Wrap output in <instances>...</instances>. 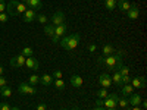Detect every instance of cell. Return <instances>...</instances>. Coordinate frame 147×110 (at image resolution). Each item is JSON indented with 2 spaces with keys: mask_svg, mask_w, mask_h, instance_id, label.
<instances>
[{
  "mask_svg": "<svg viewBox=\"0 0 147 110\" xmlns=\"http://www.w3.org/2000/svg\"><path fill=\"white\" fill-rule=\"evenodd\" d=\"M96 104H97V107H103V100H102V99H97Z\"/></svg>",
  "mask_w": 147,
  "mask_h": 110,
  "instance_id": "39",
  "label": "cell"
},
{
  "mask_svg": "<svg viewBox=\"0 0 147 110\" xmlns=\"http://www.w3.org/2000/svg\"><path fill=\"white\" fill-rule=\"evenodd\" d=\"M0 94H2V97H10L12 95V88L7 87V85H5V87L0 88Z\"/></svg>",
  "mask_w": 147,
  "mask_h": 110,
  "instance_id": "23",
  "label": "cell"
},
{
  "mask_svg": "<svg viewBox=\"0 0 147 110\" xmlns=\"http://www.w3.org/2000/svg\"><path fill=\"white\" fill-rule=\"evenodd\" d=\"M38 82H40V76L38 75H31L28 78V84H31V85H35V84H38Z\"/></svg>",
  "mask_w": 147,
  "mask_h": 110,
  "instance_id": "29",
  "label": "cell"
},
{
  "mask_svg": "<svg viewBox=\"0 0 147 110\" xmlns=\"http://www.w3.org/2000/svg\"><path fill=\"white\" fill-rule=\"evenodd\" d=\"M94 110H106V109H105V107H96Z\"/></svg>",
  "mask_w": 147,
  "mask_h": 110,
  "instance_id": "43",
  "label": "cell"
},
{
  "mask_svg": "<svg viewBox=\"0 0 147 110\" xmlns=\"http://www.w3.org/2000/svg\"><path fill=\"white\" fill-rule=\"evenodd\" d=\"M66 31H68V23H66V22L62 23V25L55 27V34H53V37H52V41H53V43H57V41L60 40V37H63V35L66 34Z\"/></svg>",
  "mask_w": 147,
  "mask_h": 110,
  "instance_id": "5",
  "label": "cell"
},
{
  "mask_svg": "<svg viewBox=\"0 0 147 110\" xmlns=\"http://www.w3.org/2000/svg\"><path fill=\"white\" fill-rule=\"evenodd\" d=\"M116 6L122 13H127L128 9L131 7V3L128 2V0H116Z\"/></svg>",
  "mask_w": 147,
  "mask_h": 110,
  "instance_id": "15",
  "label": "cell"
},
{
  "mask_svg": "<svg viewBox=\"0 0 147 110\" xmlns=\"http://www.w3.org/2000/svg\"><path fill=\"white\" fill-rule=\"evenodd\" d=\"M7 19H9V15L6 13V12H3V13H0V22H2V23L7 22Z\"/></svg>",
  "mask_w": 147,
  "mask_h": 110,
  "instance_id": "32",
  "label": "cell"
},
{
  "mask_svg": "<svg viewBox=\"0 0 147 110\" xmlns=\"http://www.w3.org/2000/svg\"><path fill=\"white\" fill-rule=\"evenodd\" d=\"M107 95H109V88H100L99 91H97V97L102 99V100H105Z\"/></svg>",
  "mask_w": 147,
  "mask_h": 110,
  "instance_id": "25",
  "label": "cell"
},
{
  "mask_svg": "<svg viewBox=\"0 0 147 110\" xmlns=\"http://www.w3.org/2000/svg\"><path fill=\"white\" fill-rule=\"evenodd\" d=\"M0 110H10V106H9V103H6V101L0 103Z\"/></svg>",
  "mask_w": 147,
  "mask_h": 110,
  "instance_id": "33",
  "label": "cell"
},
{
  "mask_svg": "<svg viewBox=\"0 0 147 110\" xmlns=\"http://www.w3.org/2000/svg\"><path fill=\"white\" fill-rule=\"evenodd\" d=\"M10 110H19V107H16V106H13V107H10Z\"/></svg>",
  "mask_w": 147,
  "mask_h": 110,
  "instance_id": "42",
  "label": "cell"
},
{
  "mask_svg": "<svg viewBox=\"0 0 147 110\" xmlns=\"http://www.w3.org/2000/svg\"><path fill=\"white\" fill-rule=\"evenodd\" d=\"M37 110H47V107H46V104H44V103H41V104L37 106Z\"/></svg>",
  "mask_w": 147,
  "mask_h": 110,
  "instance_id": "38",
  "label": "cell"
},
{
  "mask_svg": "<svg viewBox=\"0 0 147 110\" xmlns=\"http://www.w3.org/2000/svg\"><path fill=\"white\" fill-rule=\"evenodd\" d=\"M25 68H27V69H31V70H37V69L40 68L38 60L34 59L32 56H31V57H27V59H25Z\"/></svg>",
  "mask_w": 147,
  "mask_h": 110,
  "instance_id": "13",
  "label": "cell"
},
{
  "mask_svg": "<svg viewBox=\"0 0 147 110\" xmlns=\"http://www.w3.org/2000/svg\"><path fill=\"white\" fill-rule=\"evenodd\" d=\"M35 18H37V12L32 10V9H27V10L22 13V21L25 22V23H30V22L35 21Z\"/></svg>",
  "mask_w": 147,
  "mask_h": 110,
  "instance_id": "10",
  "label": "cell"
},
{
  "mask_svg": "<svg viewBox=\"0 0 147 110\" xmlns=\"http://www.w3.org/2000/svg\"><path fill=\"white\" fill-rule=\"evenodd\" d=\"M28 7L24 5L19 0H10V2L6 5V13L9 16H18V15H22Z\"/></svg>",
  "mask_w": 147,
  "mask_h": 110,
  "instance_id": "3",
  "label": "cell"
},
{
  "mask_svg": "<svg viewBox=\"0 0 147 110\" xmlns=\"http://www.w3.org/2000/svg\"><path fill=\"white\" fill-rule=\"evenodd\" d=\"M25 56L24 54H19V56H15L10 59V66L13 68H21V66H25Z\"/></svg>",
  "mask_w": 147,
  "mask_h": 110,
  "instance_id": "11",
  "label": "cell"
},
{
  "mask_svg": "<svg viewBox=\"0 0 147 110\" xmlns=\"http://www.w3.org/2000/svg\"><path fill=\"white\" fill-rule=\"evenodd\" d=\"M132 85V88L136 90V88H146V79L144 76H136V78H131V82Z\"/></svg>",
  "mask_w": 147,
  "mask_h": 110,
  "instance_id": "12",
  "label": "cell"
},
{
  "mask_svg": "<svg viewBox=\"0 0 147 110\" xmlns=\"http://www.w3.org/2000/svg\"><path fill=\"white\" fill-rule=\"evenodd\" d=\"M122 56H124V52H118V53H113L110 56L99 57L97 62L100 65H105L106 69H109V70H115V69H118V66L122 65Z\"/></svg>",
  "mask_w": 147,
  "mask_h": 110,
  "instance_id": "1",
  "label": "cell"
},
{
  "mask_svg": "<svg viewBox=\"0 0 147 110\" xmlns=\"http://www.w3.org/2000/svg\"><path fill=\"white\" fill-rule=\"evenodd\" d=\"M5 85H7V79H6L3 75H0V88L5 87Z\"/></svg>",
  "mask_w": 147,
  "mask_h": 110,
  "instance_id": "35",
  "label": "cell"
},
{
  "mask_svg": "<svg viewBox=\"0 0 147 110\" xmlns=\"http://www.w3.org/2000/svg\"><path fill=\"white\" fill-rule=\"evenodd\" d=\"M127 16H128L129 19H137V18L140 16V7H138L137 5H131V7H129L128 12H127Z\"/></svg>",
  "mask_w": 147,
  "mask_h": 110,
  "instance_id": "14",
  "label": "cell"
},
{
  "mask_svg": "<svg viewBox=\"0 0 147 110\" xmlns=\"http://www.w3.org/2000/svg\"><path fill=\"white\" fill-rule=\"evenodd\" d=\"M80 40H81V35L78 32L75 34H71V35H63L62 40L60 41V47L63 48V50H74V48H77V46L80 44Z\"/></svg>",
  "mask_w": 147,
  "mask_h": 110,
  "instance_id": "2",
  "label": "cell"
},
{
  "mask_svg": "<svg viewBox=\"0 0 147 110\" xmlns=\"http://www.w3.org/2000/svg\"><path fill=\"white\" fill-rule=\"evenodd\" d=\"M52 85H55V87H56L57 90H60V91H63V90L66 88L63 79H53V84H52Z\"/></svg>",
  "mask_w": 147,
  "mask_h": 110,
  "instance_id": "22",
  "label": "cell"
},
{
  "mask_svg": "<svg viewBox=\"0 0 147 110\" xmlns=\"http://www.w3.org/2000/svg\"><path fill=\"white\" fill-rule=\"evenodd\" d=\"M118 100H119V95H118L116 93H109V95L103 100V107H105V109L116 107V106H118Z\"/></svg>",
  "mask_w": 147,
  "mask_h": 110,
  "instance_id": "4",
  "label": "cell"
},
{
  "mask_svg": "<svg viewBox=\"0 0 147 110\" xmlns=\"http://www.w3.org/2000/svg\"><path fill=\"white\" fill-rule=\"evenodd\" d=\"M52 25L53 27H57V25H62V23H65L66 22V18H65V15H63V12L62 10H57V12H55L53 13V16H52Z\"/></svg>",
  "mask_w": 147,
  "mask_h": 110,
  "instance_id": "7",
  "label": "cell"
},
{
  "mask_svg": "<svg viewBox=\"0 0 147 110\" xmlns=\"http://www.w3.org/2000/svg\"><path fill=\"white\" fill-rule=\"evenodd\" d=\"M99 84H100L102 88H109L110 85H112V79H110L109 73H106V72L100 73V76H99Z\"/></svg>",
  "mask_w": 147,
  "mask_h": 110,
  "instance_id": "9",
  "label": "cell"
},
{
  "mask_svg": "<svg viewBox=\"0 0 147 110\" xmlns=\"http://www.w3.org/2000/svg\"><path fill=\"white\" fill-rule=\"evenodd\" d=\"M110 79H112V82H115V85H122V76L118 70H113V75L110 76Z\"/></svg>",
  "mask_w": 147,
  "mask_h": 110,
  "instance_id": "21",
  "label": "cell"
},
{
  "mask_svg": "<svg viewBox=\"0 0 147 110\" xmlns=\"http://www.w3.org/2000/svg\"><path fill=\"white\" fill-rule=\"evenodd\" d=\"M131 110H143V109H140V106H134Z\"/></svg>",
  "mask_w": 147,
  "mask_h": 110,
  "instance_id": "40",
  "label": "cell"
},
{
  "mask_svg": "<svg viewBox=\"0 0 147 110\" xmlns=\"http://www.w3.org/2000/svg\"><path fill=\"white\" fill-rule=\"evenodd\" d=\"M6 12V2L5 0H0V13Z\"/></svg>",
  "mask_w": 147,
  "mask_h": 110,
  "instance_id": "34",
  "label": "cell"
},
{
  "mask_svg": "<svg viewBox=\"0 0 147 110\" xmlns=\"http://www.w3.org/2000/svg\"><path fill=\"white\" fill-rule=\"evenodd\" d=\"M21 2L25 5L28 9H32V10H38L43 7V3H41V0H21Z\"/></svg>",
  "mask_w": 147,
  "mask_h": 110,
  "instance_id": "8",
  "label": "cell"
},
{
  "mask_svg": "<svg viewBox=\"0 0 147 110\" xmlns=\"http://www.w3.org/2000/svg\"><path fill=\"white\" fill-rule=\"evenodd\" d=\"M63 110H66V109H63ZM72 110H78V109H77V107H75V109H72Z\"/></svg>",
  "mask_w": 147,
  "mask_h": 110,
  "instance_id": "45",
  "label": "cell"
},
{
  "mask_svg": "<svg viewBox=\"0 0 147 110\" xmlns=\"http://www.w3.org/2000/svg\"><path fill=\"white\" fill-rule=\"evenodd\" d=\"M52 76H53V79H62L63 73H62V70H57V69H56V70L53 72V75H52Z\"/></svg>",
  "mask_w": 147,
  "mask_h": 110,
  "instance_id": "31",
  "label": "cell"
},
{
  "mask_svg": "<svg viewBox=\"0 0 147 110\" xmlns=\"http://www.w3.org/2000/svg\"><path fill=\"white\" fill-rule=\"evenodd\" d=\"M0 75H3V66L0 65Z\"/></svg>",
  "mask_w": 147,
  "mask_h": 110,
  "instance_id": "41",
  "label": "cell"
},
{
  "mask_svg": "<svg viewBox=\"0 0 147 110\" xmlns=\"http://www.w3.org/2000/svg\"><path fill=\"white\" fill-rule=\"evenodd\" d=\"M105 6L107 10H113L116 7V0H105Z\"/></svg>",
  "mask_w": 147,
  "mask_h": 110,
  "instance_id": "26",
  "label": "cell"
},
{
  "mask_svg": "<svg viewBox=\"0 0 147 110\" xmlns=\"http://www.w3.org/2000/svg\"><path fill=\"white\" fill-rule=\"evenodd\" d=\"M35 19H37V22L43 23V25H46L47 21H49V19H47V16H46V15H43V13H41V15H37V18H35Z\"/></svg>",
  "mask_w": 147,
  "mask_h": 110,
  "instance_id": "30",
  "label": "cell"
},
{
  "mask_svg": "<svg viewBox=\"0 0 147 110\" xmlns=\"http://www.w3.org/2000/svg\"><path fill=\"white\" fill-rule=\"evenodd\" d=\"M21 54H24L25 57H31L32 54H34V50L31 47H24V50H22V53Z\"/></svg>",
  "mask_w": 147,
  "mask_h": 110,
  "instance_id": "28",
  "label": "cell"
},
{
  "mask_svg": "<svg viewBox=\"0 0 147 110\" xmlns=\"http://www.w3.org/2000/svg\"><path fill=\"white\" fill-rule=\"evenodd\" d=\"M128 104H129V101H128L127 97H121V99L118 100V106H121L122 109H127V107H128Z\"/></svg>",
  "mask_w": 147,
  "mask_h": 110,
  "instance_id": "27",
  "label": "cell"
},
{
  "mask_svg": "<svg viewBox=\"0 0 147 110\" xmlns=\"http://www.w3.org/2000/svg\"><path fill=\"white\" fill-rule=\"evenodd\" d=\"M132 91H134V88H132V85H131V84H125L124 87H122V90H121V93H122V95H124V97L131 95Z\"/></svg>",
  "mask_w": 147,
  "mask_h": 110,
  "instance_id": "20",
  "label": "cell"
},
{
  "mask_svg": "<svg viewBox=\"0 0 147 110\" xmlns=\"http://www.w3.org/2000/svg\"><path fill=\"white\" fill-rule=\"evenodd\" d=\"M87 50H88L90 53H94V52L97 50V46H96V44H90V46L87 47Z\"/></svg>",
  "mask_w": 147,
  "mask_h": 110,
  "instance_id": "37",
  "label": "cell"
},
{
  "mask_svg": "<svg viewBox=\"0 0 147 110\" xmlns=\"http://www.w3.org/2000/svg\"><path fill=\"white\" fill-rule=\"evenodd\" d=\"M106 110H116V107H110V109H106Z\"/></svg>",
  "mask_w": 147,
  "mask_h": 110,
  "instance_id": "44",
  "label": "cell"
},
{
  "mask_svg": "<svg viewBox=\"0 0 147 110\" xmlns=\"http://www.w3.org/2000/svg\"><path fill=\"white\" fill-rule=\"evenodd\" d=\"M128 101H129V104L134 107V106H140V103L143 101L141 100V97H140V94H137V93H132L131 95H129V99H128Z\"/></svg>",
  "mask_w": 147,
  "mask_h": 110,
  "instance_id": "17",
  "label": "cell"
},
{
  "mask_svg": "<svg viewBox=\"0 0 147 110\" xmlns=\"http://www.w3.org/2000/svg\"><path fill=\"white\" fill-rule=\"evenodd\" d=\"M44 34H46L47 37H50V38L53 37V34H55V27L52 25V23H50V25H44Z\"/></svg>",
  "mask_w": 147,
  "mask_h": 110,
  "instance_id": "24",
  "label": "cell"
},
{
  "mask_svg": "<svg viewBox=\"0 0 147 110\" xmlns=\"http://www.w3.org/2000/svg\"><path fill=\"white\" fill-rule=\"evenodd\" d=\"M115 53V47L112 44H105L102 48V56H110Z\"/></svg>",
  "mask_w": 147,
  "mask_h": 110,
  "instance_id": "19",
  "label": "cell"
},
{
  "mask_svg": "<svg viewBox=\"0 0 147 110\" xmlns=\"http://www.w3.org/2000/svg\"><path fill=\"white\" fill-rule=\"evenodd\" d=\"M131 82V76L127 75V76H122V85H125V84H129Z\"/></svg>",
  "mask_w": 147,
  "mask_h": 110,
  "instance_id": "36",
  "label": "cell"
},
{
  "mask_svg": "<svg viewBox=\"0 0 147 110\" xmlns=\"http://www.w3.org/2000/svg\"><path fill=\"white\" fill-rule=\"evenodd\" d=\"M40 84L44 85V87H49V85L53 84V76L52 75H47V73H44V75L40 76Z\"/></svg>",
  "mask_w": 147,
  "mask_h": 110,
  "instance_id": "18",
  "label": "cell"
},
{
  "mask_svg": "<svg viewBox=\"0 0 147 110\" xmlns=\"http://www.w3.org/2000/svg\"><path fill=\"white\" fill-rule=\"evenodd\" d=\"M69 82H71V85H72L74 88H81L84 81H82V78L80 75H72L71 79H69Z\"/></svg>",
  "mask_w": 147,
  "mask_h": 110,
  "instance_id": "16",
  "label": "cell"
},
{
  "mask_svg": "<svg viewBox=\"0 0 147 110\" xmlns=\"http://www.w3.org/2000/svg\"><path fill=\"white\" fill-rule=\"evenodd\" d=\"M18 91H19V94H28V95H34L37 93L34 85H31L28 82H21L19 87H18Z\"/></svg>",
  "mask_w": 147,
  "mask_h": 110,
  "instance_id": "6",
  "label": "cell"
}]
</instances>
